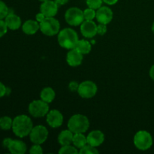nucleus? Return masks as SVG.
Here are the masks:
<instances>
[{"mask_svg":"<svg viewBox=\"0 0 154 154\" xmlns=\"http://www.w3.org/2000/svg\"><path fill=\"white\" fill-rule=\"evenodd\" d=\"M55 91L51 87H45L40 93L41 99L47 103H51L55 99Z\"/></svg>","mask_w":154,"mask_h":154,"instance_id":"nucleus-20","label":"nucleus"},{"mask_svg":"<svg viewBox=\"0 0 154 154\" xmlns=\"http://www.w3.org/2000/svg\"><path fill=\"white\" fill-rule=\"evenodd\" d=\"M149 74H150V77L151 78V79L154 81V65H153V66H151V68H150Z\"/></svg>","mask_w":154,"mask_h":154,"instance_id":"nucleus-38","label":"nucleus"},{"mask_svg":"<svg viewBox=\"0 0 154 154\" xmlns=\"http://www.w3.org/2000/svg\"><path fill=\"white\" fill-rule=\"evenodd\" d=\"M5 21L8 28L11 30H17L21 26L20 17L14 14L12 11L10 12V10H9L8 14L5 18Z\"/></svg>","mask_w":154,"mask_h":154,"instance_id":"nucleus-17","label":"nucleus"},{"mask_svg":"<svg viewBox=\"0 0 154 154\" xmlns=\"http://www.w3.org/2000/svg\"><path fill=\"white\" fill-rule=\"evenodd\" d=\"M134 144L140 150H147L153 145V138L150 132L145 130H140L134 136Z\"/></svg>","mask_w":154,"mask_h":154,"instance_id":"nucleus-4","label":"nucleus"},{"mask_svg":"<svg viewBox=\"0 0 154 154\" xmlns=\"http://www.w3.org/2000/svg\"><path fill=\"white\" fill-rule=\"evenodd\" d=\"M78 41V34L72 29L66 28L59 32L58 43L65 49L71 50L75 48Z\"/></svg>","mask_w":154,"mask_h":154,"instance_id":"nucleus-2","label":"nucleus"},{"mask_svg":"<svg viewBox=\"0 0 154 154\" xmlns=\"http://www.w3.org/2000/svg\"><path fill=\"white\" fill-rule=\"evenodd\" d=\"M90 127V121L83 114H75L72 116L68 122V128L75 133H84Z\"/></svg>","mask_w":154,"mask_h":154,"instance_id":"nucleus-3","label":"nucleus"},{"mask_svg":"<svg viewBox=\"0 0 154 154\" xmlns=\"http://www.w3.org/2000/svg\"><path fill=\"white\" fill-rule=\"evenodd\" d=\"M11 141V138H5L4 140H3V146H4L5 148H8V147L9 144H10Z\"/></svg>","mask_w":154,"mask_h":154,"instance_id":"nucleus-35","label":"nucleus"},{"mask_svg":"<svg viewBox=\"0 0 154 154\" xmlns=\"http://www.w3.org/2000/svg\"><path fill=\"white\" fill-rule=\"evenodd\" d=\"M79 153L81 154H97L99 153V150L93 146L87 144L85 146L80 149Z\"/></svg>","mask_w":154,"mask_h":154,"instance_id":"nucleus-25","label":"nucleus"},{"mask_svg":"<svg viewBox=\"0 0 154 154\" xmlns=\"http://www.w3.org/2000/svg\"><path fill=\"white\" fill-rule=\"evenodd\" d=\"M87 144L97 147L100 146L105 141V135L100 130H93L87 136Z\"/></svg>","mask_w":154,"mask_h":154,"instance_id":"nucleus-15","label":"nucleus"},{"mask_svg":"<svg viewBox=\"0 0 154 154\" xmlns=\"http://www.w3.org/2000/svg\"><path fill=\"white\" fill-rule=\"evenodd\" d=\"M8 26L6 25L5 21L3 20H0V38L4 36L8 32Z\"/></svg>","mask_w":154,"mask_h":154,"instance_id":"nucleus-30","label":"nucleus"},{"mask_svg":"<svg viewBox=\"0 0 154 154\" xmlns=\"http://www.w3.org/2000/svg\"><path fill=\"white\" fill-rule=\"evenodd\" d=\"M75 48L79 52H81L83 55H85V54H90L92 50V45L91 43L88 42V41L81 39V40L78 41Z\"/></svg>","mask_w":154,"mask_h":154,"instance_id":"nucleus-21","label":"nucleus"},{"mask_svg":"<svg viewBox=\"0 0 154 154\" xmlns=\"http://www.w3.org/2000/svg\"><path fill=\"white\" fill-rule=\"evenodd\" d=\"M103 0H87V5L88 8H93L94 10H97L99 8L102 7Z\"/></svg>","mask_w":154,"mask_h":154,"instance_id":"nucleus-28","label":"nucleus"},{"mask_svg":"<svg viewBox=\"0 0 154 154\" xmlns=\"http://www.w3.org/2000/svg\"><path fill=\"white\" fill-rule=\"evenodd\" d=\"M74 133L69 129L63 130L58 135V142L61 146L69 145L72 143Z\"/></svg>","mask_w":154,"mask_h":154,"instance_id":"nucleus-19","label":"nucleus"},{"mask_svg":"<svg viewBox=\"0 0 154 154\" xmlns=\"http://www.w3.org/2000/svg\"><path fill=\"white\" fill-rule=\"evenodd\" d=\"M72 143L77 148L83 147L87 144V137L84 135V133H75L73 136Z\"/></svg>","mask_w":154,"mask_h":154,"instance_id":"nucleus-22","label":"nucleus"},{"mask_svg":"<svg viewBox=\"0 0 154 154\" xmlns=\"http://www.w3.org/2000/svg\"><path fill=\"white\" fill-rule=\"evenodd\" d=\"M81 32L87 38H91L97 35V25L93 20H86L81 24Z\"/></svg>","mask_w":154,"mask_h":154,"instance_id":"nucleus-13","label":"nucleus"},{"mask_svg":"<svg viewBox=\"0 0 154 154\" xmlns=\"http://www.w3.org/2000/svg\"><path fill=\"white\" fill-rule=\"evenodd\" d=\"M117 2H118V0H103V2H105V4H108V5H115Z\"/></svg>","mask_w":154,"mask_h":154,"instance_id":"nucleus-36","label":"nucleus"},{"mask_svg":"<svg viewBox=\"0 0 154 154\" xmlns=\"http://www.w3.org/2000/svg\"><path fill=\"white\" fill-rule=\"evenodd\" d=\"M40 29V25L37 20H28L22 26V30L26 35H34Z\"/></svg>","mask_w":154,"mask_h":154,"instance_id":"nucleus-18","label":"nucleus"},{"mask_svg":"<svg viewBox=\"0 0 154 154\" xmlns=\"http://www.w3.org/2000/svg\"><path fill=\"white\" fill-rule=\"evenodd\" d=\"M29 153L31 154H42L43 153V150H42L41 144H34V145L32 146L29 150Z\"/></svg>","mask_w":154,"mask_h":154,"instance_id":"nucleus-29","label":"nucleus"},{"mask_svg":"<svg viewBox=\"0 0 154 154\" xmlns=\"http://www.w3.org/2000/svg\"><path fill=\"white\" fill-rule=\"evenodd\" d=\"M66 61L68 64L72 67L80 66L83 61V54L76 48L71 49L66 55Z\"/></svg>","mask_w":154,"mask_h":154,"instance_id":"nucleus-14","label":"nucleus"},{"mask_svg":"<svg viewBox=\"0 0 154 154\" xmlns=\"http://www.w3.org/2000/svg\"><path fill=\"white\" fill-rule=\"evenodd\" d=\"M9 13V8L5 3L0 0V20H3L7 17Z\"/></svg>","mask_w":154,"mask_h":154,"instance_id":"nucleus-27","label":"nucleus"},{"mask_svg":"<svg viewBox=\"0 0 154 154\" xmlns=\"http://www.w3.org/2000/svg\"><path fill=\"white\" fill-rule=\"evenodd\" d=\"M46 121L51 127L58 128L63 124V116L58 110H51L46 115Z\"/></svg>","mask_w":154,"mask_h":154,"instance_id":"nucleus-11","label":"nucleus"},{"mask_svg":"<svg viewBox=\"0 0 154 154\" xmlns=\"http://www.w3.org/2000/svg\"><path fill=\"white\" fill-rule=\"evenodd\" d=\"M113 11L108 6H102L96 10V18L99 23L107 24L110 23L113 19Z\"/></svg>","mask_w":154,"mask_h":154,"instance_id":"nucleus-10","label":"nucleus"},{"mask_svg":"<svg viewBox=\"0 0 154 154\" xmlns=\"http://www.w3.org/2000/svg\"><path fill=\"white\" fill-rule=\"evenodd\" d=\"M39 1H41V2H46V1H48V0H39Z\"/></svg>","mask_w":154,"mask_h":154,"instance_id":"nucleus-40","label":"nucleus"},{"mask_svg":"<svg viewBox=\"0 0 154 154\" xmlns=\"http://www.w3.org/2000/svg\"><path fill=\"white\" fill-rule=\"evenodd\" d=\"M96 10L90 8H87L84 11V20H93L96 17Z\"/></svg>","mask_w":154,"mask_h":154,"instance_id":"nucleus-26","label":"nucleus"},{"mask_svg":"<svg viewBox=\"0 0 154 154\" xmlns=\"http://www.w3.org/2000/svg\"><path fill=\"white\" fill-rule=\"evenodd\" d=\"M7 90L8 88L2 84V82H0V98L3 97L5 95L7 94Z\"/></svg>","mask_w":154,"mask_h":154,"instance_id":"nucleus-33","label":"nucleus"},{"mask_svg":"<svg viewBox=\"0 0 154 154\" xmlns=\"http://www.w3.org/2000/svg\"><path fill=\"white\" fill-rule=\"evenodd\" d=\"M79 153L76 147L70 145H65L62 146L60 150H59V153L60 154H77Z\"/></svg>","mask_w":154,"mask_h":154,"instance_id":"nucleus-24","label":"nucleus"},{"mask_svg":"<svg viewBox=\"0 0 154 154\" xmlns=\"http://www.w3.org/2000/svg\"><path fill=\"white\" fill-rule=\"evenodd\" d=\"M29 135L30 141L33 144H42L48 139V131L45 126L38 125V126H33Z\"/></svg>","mask_w":154,"mask_h":154,"instance_id":"nucleus-8","label":"nucleus"},{"mask_svg":"<svg viewBox=\"0 0 154 154\" xmlns=\"http://www.w3.org/2000/svg\"><path fill=\"white\" fill-rule=\"evenodd\" d=\"M35 18H36V20H37L38 22L41 23L42 20H44L46 18V17H45V15H44L42 13V12H40V13H38V14H36Z\"/></svg>","mask_w":154,"mask_h":154,"instance_id":"nucleus-34","label":"nucleus"},{"mask_svg":"<svg viewBox=\"0 0 154 154\" xmlns=\"http://www.w3.org/2000/svg\"><path fill=\"white\" fill-rule=\"evenodd\" d=\"M40 30L44 35L47 36H54L60 32V22L56 18L46 17L44 20L39 23Z\"/></svg>","mask_w":154,"mask_h":154,"instance_id":"nucleus-5","label":"nucleus"},{"mask_svg":"<svg viewBox=\"0 0 154 154\" xmlns=\"http://www.w3.org/2000/svg\"><path fill=\"white\" fill-rule=\"evenodd\" d=\"M8 149L10 153L13 154H24L26 152L27 147L23 141L11 139Z\"/></svg>","mask_w":154,"mask_h":154,"instance_id":"nucleus-16","label":"nucleus"},{"mask_svg":"<svg viewBox=\"0 0 154 154\" xmlns=\"http://www.w3.org/2000/svg\"><path fill=\"white\" fill-rule=\"evenodd\" d=\"M107 26L105 24L99 23L97 25V34L100 35H104L105 33L107 32Z\"/></svg>","mask_w":154,"mask_h":154,"instance_id":"nucleus-31","label":"nucleus"},{"mask_svg":"<svg viewBox=\"0 0 154 154\" xmlns=\"http://www.w3.org/2000/svg\"><path fill=\"white\" fill-rule=\"evenodd\" d=\"M59 5H63L69 2V0H54Z\"/></svg>","mask_w":154,"mask_h":154,"instance_id":"nucleus-37","label":"nucleus"},{"mask_svg":"<svg viewBox=\"0 0 154 154\" xmlns=\"http://www.w3.org/2000/svg\"><path fill=\"white\" fill-rule=\"evenodd\" d=\"M97 86L91 81H85L79 84L78 93L84 99H90L96 96L97 93Z\"/></svg>","mask_w":154,"mask_h":154,"instance_id":"nucleus-9","label":"nucleus"},{"mask_svg":"<svg viewBox=\"0 0 154 154\" xmlns=\"http://www.w3.org/2000/svg\"><path fill=\"white\" fill-rule=\"evenodd\" d=\"M78 87H79V84H78V82H76V81H72L69 85V90L72 92L78 91Z\"/></svg>","mask_w":154,"mask_h":154,"instance_id":"nucleus-32","label":"nucleus"},{"mask_svg":"<svg viewBox=\"0 0 154 154\" xmlns=\"http://www.w3.org/2000/svg\"><path fill=\"white\" fill-rule=\"evenodd\" d=\"M13 120L10 117L5 116L0 117V129L2 130H9L12 128Z\"/></svg>","mask_w":154,"mask_h":154,"instance_id":"nucleus-23","label":"nucleus"},{"mask_svg":"<svg viewBox=\"0 0 154 154\" xmlns=\"http://www.w3.org/2000/svg\"><path fill=\"white\" fill-rule=\"evenodd\" d=\"M65 19L67 23L72 26H79L84 20V11L77 7L70 8L65 14Z\"/></svg>","mask_w":154,"mask_h":154,"instance_id":"nucleus-6","label":"nucleus"},{"mask_svg":"<svg viewBox=\"0 0 154 154\" xmlns=\"http://www.w3.org/2000/svg\"><path fill=\"white\" fill-rule=\"evenodd\" d=\"M29 112L34 117H45L49 112L48 103L43 100H34L29 105Z\"/></svg>","mask_w":154,"mask_h":154,"instance_id":"nucleus-7","label":"nucleus"},{"mask_svg":"<svg viewBox=\"0 0 154 154\" xmlns=\"http://www.w3.org/2000/svg\"><path fill=\"white\" fill-rule=\"evenodd\" d=\"M33 128L31 118L25 114L17 116L13 120L12 130L15 135L20 138H24L29 135Z\"/></svg>","mask_w":154,"mask_h":154,"instance_id":"nucleus-1","label":"nucleus"},{"mask_svg":"<svg viewBox=\"0 0 154 154\" xmlns=\"http://www.w3.org/2000/svg\"><path fill=\"white\" fill-rule=\"evenodd\" d=\"M151 29H152V31H153V32L154 33V22H153V25H152V28H151Z\"/></svg>","mask_w":154,"mask_h":154,"instance_id":"nucleus-39","label":"nucleus"},{"mask_svg":"<svg viewBox=\"0 0 154 154\" xmlns=\"http://www.w3.org/2000/svg\"><path fill=\"white\" fill-rule=\"evenodd\" d=\"M59 5L53 0L43 2L40 6V11L46 17H54L58 12Z\"/></svg>","mask_w":154,"mask_h":154,"instance_id":"nucleus-12","label":"nucleus"}]
</instances>
